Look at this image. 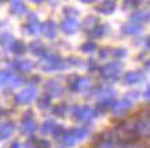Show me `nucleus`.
Listing matches in <instances>:
<instances>
[{
    "instance_id": "f257e3e1",
    "label": "nucleus",
    "mask_w": 150,
    "mask_h": 148,
    "mask_svg": "<svg viewBox=\"0 0 150 148\" xmlns=\"http://www.w3.org/2000/svg\"><path fill=\"white\" fill-rule=\"evenodd\" d=\"M87 134H88V127H77V129H70L68 132H64L61 139L66 147H72L80 140L84 139Z\"/></svg>"
},
{
    "instance_id": "f03ea898",
    "label": "nucleus",
    "mask_w": 150,
    "mask_h": 148,
    "mask_svg": "<svg viewBox=\"0 0 150 148\" xmlns=\"http://www.w3.org/2000/svg\"><path fill=\"white\" fill-rule=\"evenodd\" d=\"M121 71H123V64L120 61H112V62L100 68V75L103 79L112 82V80H116V79L120 78Z\"/></svg>"
},
{
    "instance_id": "7ed1b4c3",
    "label": "nucleus",
    "mask_w": 150,
    "mask_h": 148,
    "mask_svg": "<svg viewBox=\"0 0 150 148\" xmlns=\"http://www.w3.org/2000/svg\"><path fill=\"white\" fill-rule=\"evenodd\" d=\"M40 68L44 71H57L65 68V62L57 54H48L40 62Z\"/></svg>"
},
{
    "instance_id": "20e7f679",
    "label": "nucleus",
    "mask_w": 150,
    "mask_h": 148,
    "mask_svg": "<svg viewBox=\"0 0 150 148\" xmlns=\"http://www.w3.org/2000/svg\"><path fill=\"white\" fill-rule=\"evenodd\" d=\"M36 94H37V89L35 86H28V87L21 90L15 96V102L17 104H29V102H32L36 98Z\"/></svg>"
},
{
    "instance_id": "39448f33",
    "label": "nucleus",
    "mask_w": 150,
    "mask_h": 148,
    "mask_svg": "<svg viewBox=\"0 0 150 148\" xmlns=\"http://www.w3.org/2000/svg\"><path fill=\"white\" fill-rule=\"evenodd\" d=\"M95 114L96 112L88 105H79V107H74V109H73L74 118L79 120H83V122L91 120L92 118L95 116Z\"/></svg>"
},
{
    "instance_id": "423d86ee",
    "label": "nucleus",
    "mask_w": 150,
    "mask_h": 148,
    "mask_svg": "<svg viewBox=\"0 0 150 148\" xmlns=\"http://www.w3.org/2000/svg\"><path fill=\"white\" fill-rule=\"evenodd\" d=\"M44 90H46V96L47 97H59L62 92H64V89L62 86L58 83V82H54V80H50V82H47L46 86H44Z\"/></svg>"
},
{
    "instance_id": "0eeeda50",
    "label": "nucleus",
    "mask_w": 150,
    "mask_h": 148,
    "mask_svg": "<svg viewBox=\"0 0 150 148\" xmlns=\"http://www.w3.org/2000/svg\"><path fill=\"white\" fill-rule=\"evenodd\" d=\"M40 32H43L47 39H54L57 37V25L52 21H46L40 24Z\"/></svg>"
},
{
    "instance_id": "6e6552de",
    "label": "nucleus",
    "mask_w": 150,
    "mask_h": 148,
    "mask_svg": "<svg viewBox=\"0 0 150 148\" xmlns=\"http://www.w3.org/2000/svg\"><path fill=\"white\" fill-rule=\"evenodd\" d=\"M79 21L76 18H66L62 22V25H61V28H62V31H64L65 33H68V35H72V33L77 32L79 29Z\"/></svg>"
},
{
    "instance_id": "1a4fd4ad",
    "label": "nucleus",
    "mask_w": 150,
    "mask_h": 148,
    "mask_svg": "<svg viewBox=\"0 0 150 148\" xmlns=\"http://www.w3.org/2000/svg\"><path fill=\"white\" fill-rule=\"evenodd\" d=\"M142 79H143V74L141 71H131V72H127L124 75L123 82L124 84H135V83H139Z\"/></svg>"
},
{
    "instance_id": "9d476101",
    "label": "nucleus",
    "mask_w": 150,
    "mask_h": 148,
    "mask_svg": "<svg viewBox=\"0 0 150 148\" xmlns=\"http://www.w3.org/2000/svg\"><path fill=\"white\" fill-rule=\"evenodd\" d=\"M22 129L25 133L28 134H32L36 129V123H35V120H33V114L30 112H28L26 115L22 118Z\"/></svg>"
},
{
    "instance_id": "9b49d317",
    "label": "nucleus",
    "mask_w": 150,
    "mask_h": 148,
    "mask_svg": "<svg viewBox=\"0 0 150 148\" xmlns=\"http://www.w3.org/2000/svg\"><path fill=\"white\" fill-rule=\"evenodd\" d=\"M95 10L100 14H105V15H109L112 14L114 10H116V3L114 1H103L95 7Z\"/></svg>"
},
{
    "instance_id": "f8f14e48",
    "label": "nucleus",
    "mask_w": 150,
    "mask_h": 148,
    "mask_svg": "<svg viewBox=\"0 0 150 148\" xmlns=\"http://www.w3.org/2000/svg\"><path fill=\"white\" fill-rule=\"evenodd\" d=\"M13 68L18 72H29V71H32L33 64L28 60H17L13 62Z\"/></svg>"
},
{
    "instance_id": "ddd939ff",
    "label": "nucleus",
    "mask_w": 150,
    "mask_h": 148,
    "mask_svg": "<svg viewBox=\"0 0 150 148\" xmlns=\"http://www.w3.org/2000/svg\"><path fill=\"white\" fill-rule=\"evenodd\" d=\"M132 107V102L128 100V98H124V100H121L120 102H116L113 105V111L114 114H124V112H127L129 108Z\"/></svg>"
},
{
    "instance_id": "4468645a",
    "label": "nucleus",
    "mask_w": 150,
    "mask_h": 148,
    "mask_svg": "<svg viewBox=\"0 0 150 148\" xmlns=\"http://www.w3.org/2000/svg\"><path fill=\"white\" fill-rule=\"evenodd\" d=\"M14 123L13 122H6L0 126V140H6L8 139L10 136L14 133Z\"/></svg>"
},
{
    "instance_id": "2eb2a0df",
    "label": "nucleus",
    "mask_w": 150,
    "mask_h": 148,
    "mask_svg": "<svg viewBox=\"0 0 150 148\" xmlns=\"http://www.w3.org/2000/svg\"><path fill=\"white\" fill-rule=\"evenodd\" d=\"M29 47H30V51L37 57H41L46 54V46L43 44L41 40H33Z\"/></svg>"
},
{
    "instance_id": "dca6fc26",
    "label": "nucleus",
    "mask_w": 150,
    "mask_h": 148,
    "mask_svg": "<svg viewBox=\"0 0 150 148\" xmlns=\"http://www.w3.org/2000/svg\"><path fill=\"white\" fill-rule=\"evenodd\" d=\"M10 11L15 15H22L28 11L26 6L22 1H11V6H10Z\"/></svg>"
},
{
    "instance_id": "f3484780",
    "label": "nucleus",
    "mask_w": 150,
    "mask_h": 148,
    "mask_svg": "<svg viewBox=\"0 0 150 148\" xmlns=\"http://www.w3.org/2000/svg\"><path fill=\"white\" fill-rule=\"evenodd\" d=\"M99 25V19L96 18V17H92V15H88L86 19H84V22H83V28L88 31V32H91L92 29L98 26Z\"/></svg>"
},
{
    "instance_id": "a211bd4d",
    "label": "nucleus",
    "mask_w": 150,
    "mask_h": 148,
    "mask_svg": "<svg viewBox=\"0 0 150 148\" xmlns=\"http://www.w3.org/2000/svg\"><path fill=\"white\" fill-rule=\"evenodd\" d=\"M14 79H15V76H14L13 72H8V71L0 72V87L8 86L10 83H13Z\"/></svg>"
},
{
    "instance_id": "6ab92c4d",
    "label": "nucleus",
    "mask_w": 150,
    "mask_h": 148,
    "mask_svg": "<svg viewBox=\"0 0 150 148\" xmlns=\"http://www.w3.org/2000/svg\"><path fill=\"white\" fill-rule=\"evenodd\" d=\"M88 84H90V80L87 78H76V80L73 82V83H70V86H72V90L74 92V90H83V89L88 87Z\"/></svg>"
},
{
    "instance_id": "aec40b11",
    "label": "nucleus",
    "mask_w": 150,
    "mask_h": 148,
    "mask_svg": "<svg viewBox=\"0 0 150 148\" xmlns=\"http://www.w3.org/2000/svg\"><path fill=\"white\" fill-rule=\"evenodd\" d=\"M123 33L125 35H137L142 31V26L141 25H138V24H125L123 25Z\"/></svg>"
},
{
    "instance_id": "412c9836",
    "label": "nucleus",
    "mask_w": 150,
    "mask_h": 148,
    "mask_svg": "<svg viewBox=\"0 0 150 148\" xmlns=\"http://www.w3.org/2000/svg\"><path fill=\"white\" fill-rule=\"evenodd\" d=\"M106 28H108L106 25H98L91 32H88V36H90V39H100L106 33Z\"/></svg>"
},
{
    "instance_id": "4be33fe9",
    "label": "nucleus",
    "mask_w": 150,
    "mask_h": 148,
    "mask_svg": "<svg viewBox=\"0 0 150 148\" xmlns=\"http://www.w3.org/2000/svg\"><path fill=\"white\" fill-rule=\"evenodd\" d=\"M13 43H14V37L10 33H3L0 36V44L4 47V49H11Z\"/></svg>"
},
{
    "instance_id": "5701e85b",
    "label": "nucleus",
    "mask_w": 150,
    "mask_h": 148,
    "mask_svg": "<svg viewBox=\"0 0 150 148\" xmlns=\"http://www.w3.org/2000/svg\"><path fill=\"white\" fill-rule=\"evenodd\" d=\"M25 32L29 33V35H36V33L40 32V24L35 21V22H28L25 25Z\"/></svg>"
},
{
    "instance_id": "b1692460",
    "label": "nucleus",
    "mask_w": 150,
    "mask_h": 148,
    "mask_svg": "<svg viewBox=\"0 0 150 148\" xmlns=\"http://www.w3.org/2000/svg\"><path fill=\"white\" fill-rule=\"evenodd\" d=\"M11 50H13L14 54H23L25 53V44L21 40H14Z\"/></svg>"
},
{
    "instance_id": "393cba45",
    "label": "nucleus",
    "mask_w": 150,
    "mask_h": 148,
    "mask_svg": "<svg viewBox=\"0 0 150 148\" xmlns=\"http://www.w3.org/2000/svg\"><path fill=\"white\" fill-rule=\"evenodd\" d=\"M131 19H132V21L145 22V21H147V19H149V13H147V11H145V13H142V11H139V13H134V14L131 15Z\"/></svg>"
},
{
    "instance_id": "a878e982",
    "label": "nucleus",
    "mask_w": 150,
    "mask_h": 148,
    "mask_svg": "<svg viewBox=\"0 0 150 148\" xmlns=\"http://www.w3.org/2000/svg\"><path fill=\"white\" fill-rule=\"evenodd\" d=\"M52 114L55 116H65L66 114V104H58L52 108Z\"/></svg>"
},
{
    "instance_id": "bb28decb",
    "label": "nucleus",
    "mask_w": 150,
    "mask_h": 148,
    "mask_svg": "<svg viewBox=\"0 0 150 148\" xmlns=\"http://www.w3.org/2000/svg\"><path fill=\"white\" fill-rule=\"evenodd\" d=\"M96 49H98V46H96L94 42H87L81 46V51H84V53H92V51H95Z\"/></svg>"
},
{
    "instance_id": "cd10ccee",
    "label": "nucleus",
    "mask_w": 150,
    "mask_h": 148,
    "mask_svg": "<svg viewBox=\"0 0 150 148\" xmlns=\"http://www.w3.org/2000/svg\"><path fill=\"white\" fill-rule=\"evenodd\" d=\"M51 104V98L47 97L46 94L43 96V97L39 98V108H41V109H46V108H48Z\"/></svg>"
},
{
    "instance_id": "c85d7f7f",
    "label": "nucleus",
    "mask_w": 150,
    "mask_h": 148,
    "mask_svg": "<svg viewBox=\"0 0 150 148\" xmlns=\"http://www.w3.org/2000/svg\"><path fill=\"white\" fill-rule=\"evenodd\" d=\"M55 127V123H54V120H46L44 122V125H43V132L44 133H52V130H54Z\"/></svg>"
},
{
    "instance_id": "c756f323",
    "label": "nucleus",
    "mask_w": 150,
    "mask_h": 148,
    "mask_svg": "<svg viewBox=\"0 0 150 148\" xmlns=\"http://www.w3.org/2000/svg\"><path fill=\"white\" fill-rule=\"evenodd\" d=\"M36 148H50V143L46 140H36Z\"/></svg>"
},
{
    "instance_id": "7c9ffc66",
    "label": "nucleus",
    "mask_w": 150,
    "mask_h": 148,
    "mask_svg": "<svg viewBox=\"0 0 150 148\" xmlns=\"http://www.w3.org/2000/svg\"><path fill=\"white\" fill-rule=\"evenodd\" d=\"M96 148H118L114 143H109V141H102Z\"/></svg>"
},
{
    "instance_id": "2f4dec72",
    "label": "nucleus",
    "mask_w": 150,
    "mask_h": 148,
    "mask_svg": "<svg viewBox=\"0 0 150 148\" xmlns=\"http://www.w3.org/2000/svg\"><path fill=\"white\" fill-rule=\"evenodd\" d=\"M118 148H142V145H139V144L135 143V141H131V143L123 144L121 147H118Z\"/></svg>"
},
{
    "instance_id": "473e14b6",
    "label": "nucleus",
    "mask_w": 150,
    "mask_h": 148,
    "mask_svg": "<svg viewBox=\"0 0 150 148\" xmlns=\"http://www.w3.org/2000/svg\"><path fill=\"white\" fill-rule=\"evenodd\" d=\"M64 127H62V126H55L54 127V130H52V134H54V136H57V137H61V136H62V134H64Z\"/></svg>"
},
{
    "instance_id": "72a5a7b5",
    "label": "nucleus",
    "mask_w": 150,
    "mask_h": 148,
    "mask_svg": "<svg viewBox=\"0 0 150 148\" xmlns=\"http://www.w3.org/2000/svg\"><path fill=\"white\" fill-rule=\"evenodd\" d=\"M113 54H114L116 57H120V58H123V57L127 56V51L124 50V49H117V50L114 51Z\"/></svg>"
},
{
    "instance_id": "f704fd0d",
    "label": "nucleus",
    "mask_w": 150,
    "mask_h": 148,
    "mask_svg": "<svg viewBox=\"0 0 150 148\" xmlns=\"http://www.w3.org/2000/svg\"><path fill=\"white\" fill-rule=\"evenodd\" d=\"M64 13H65V14H68V13H73V15H74V17L79 14V11H77V10H74V9H65Z\"/></svg>"
},
{
    "instance_id": "c9c22d12",
    "label": "nucleus",
    "mask_w": 150,
    "mask_h": 148,
    "mask_svg": "<svg viewBox=\"0 0 150 148\" xmlns=\"http://www.w3.org/2000/svg\"><path fill=\"white\" fill-rule=\"evenodd\" d=\"M11 148H25V145L21 143H14L13 145H11Z\"/></svg>"
},
{
    "instance_id": "e433bc0d",
    "label": "nucleus",
    "mask_w": 150,
    "mask_h": 148,
    "mask_svg": "<svg viewBox=\"0 0 150 148\" xmlns=\"http://www.w3.org/2000/svg\"><path fill=\"white\" fill-rule=\"evenodd\" d=\"M145 97H146V98H149V89H147V90L145 92Z\"/></svg>"
},
{
    "instance_id": "4c0bfd02",
    "label": "nucleus",
    "mask_w": 150,
    "mask_h": 148,
    "mask_svg": "<svg viewBox=\"0 0 150 148\" xmlns=\"http://www.w3.org/2000/svg\"><path fill=\"white\" fill-rule=\"evenodd\" d=\"M0 115H1V108H0Z\"/></svg>"
}]
</instances>
